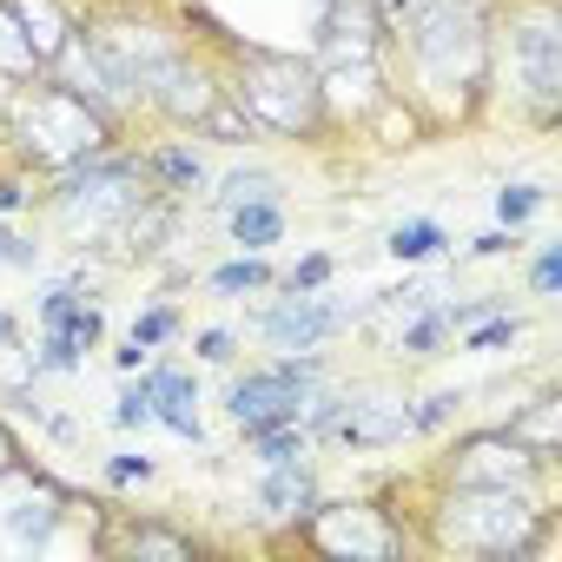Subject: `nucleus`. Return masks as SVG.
I'll use <instances>...</instances> for the list:
<instances>
[{
	"label": "nucleus",
	"instance_id": "1",
	"mask_svg": "<svg viewBox=\"0 0 562 562\" xmlns=\"http://www.w3.org/2000/svg\"><path fill=\"white\" fill-rule=\"evenodd\" d=\"M490 41L496 0H417L378 47L391 100L411 106L417 126H470L490 106Z\"/></svg>",
	"mask_w": 562,
	"mask_h": 562
},
{
	"label": "nucleus",
	"instance_id": "2",
	"mask_svg": "<svg viewBox=\"0 0 562 562\" xmlns=\"http://www.w3.org/2000/svg\"><path fill=\"white\" fill-rule=\"evenodd\" d=\"M411 542L437 555H476V562H529L555 542V509L536 490H483V483H430L417 503Z\"/></svg>",
	"mask_w": 562,
	"mask_h": 562
},
{
	"label": "nucleus",
	"instance_id": "3",
	"mask_svg": "<svg viewBox=\"0 0 562 562\" xmlns=\"http://www.w3.org/2000/svg\"><path fill=\"white\" fill-rule=\"evenodd\" d=\"M212 60L225 100L245 113L258 139H292V146H325L338 133L312 54H271V47H238L212 27Z\"/></svg>",
	"mask_w": 562,
	"mask_h": 562
},
{
	"label": "nucleus",
	"instance_id": "4",
	"mask_svg": "<svg viewBox=\"0 0 562 562\" xmlns=\"http://www.w3.org/2000/svg\"><path fill=\"white\" fill-rule=\"evenodd\" d=\"M126 126L113 113H100L93 100H80L74 87H60L54 74L27 80V87H8L0 93V153H8L14 166H27L34 179H54L106 146H126L120 139Z\"/></svg>",
	"mask_w": 562,
	"mask_h": 562
},
{
	"label": "nucleus",
	"instance_id": "5",
	"mask_svg": "<svg viewBox=\"0 0 562 562\" xmlns=\"http://www.w3.org/2000/svg\"><path fill=\"white\" fill-rule=\"evenodd\" d=\"M490 100H503L509 120L529 133H549L562 120V14H555V0H496Z\"/></svg>",
	"mask_w": 562,
	"mask_h": 562
},
{
	"label": "nucleus",
	"instance_id": "6",
	"mask_svg": "<svg viewBox=\"0 0 562 562\" xmlns=\"http://www.w3.org/2000/svg\"><path fill=\"white\" fill-rule=\"evenodd\" d=\"M146 199H159V192H153V179H146V166H139L133 146H106V153L80 159V166L54 172V186L41 192L54 232H67L80 251H106L120 238V225Z\"/></svg>",
	"mask_w": 562,
	"mask_h": 562
},
{
	"label": "nucleus",
	"instance_id": "7",
	"mask_svg": "<svg viewBox=\"0 0 562 562\" xmlns=\"http://www.w3.org/2000/svg\"><path fill=\"white\" fill-rule=\"evenodd\" d=\"M292 549H312V555H331V562H391L411 549V529L397 522V509H384L378 496H345V503H312L299 522H285Z\"/></svg>",
	"mask_w": 562,
	"mask_h": 562
},
{
	"label": "nucleus",
	"instance_id": "8",
	"mask_svg": "<svg viewBox=\"0 0 562 562\" xmlns=\"http://www.w3.org/2000/svg\"><path fill=\"white\" fill-rule=\"evenodd\" d=\"M549 470L555 457L529 450L516 430H463L457 443L437 450V463L424 470V483H483V490H536L549 496Z\"/></svg>",
	"mask_w": 562,
	"mask_h": 562
},
{
	"label": "nucleus",
	"instance_id": "9",
	"mask_svg": "<svg viewBox=\"0 0 562 562\" xmlns=\"http://www.w3.org/2000/svg\"><path fill=\"white\" fill-rule=\"evenodd\" d=\"M325 378H331L325 351H278L271 364L232 378V391H225V417L238 424V437H251V430H265V424H299L305 397H312Z\"/></svg>",
	"mask_w": 562,
	"mask_h": 562
},
{
	"label": "nucleus",
	"instance_id": "10",
	"mask_svg": "<svg viewBox=\"0 0 562 562\" xmlns=\"http://www.w3.org/2000/svg\"><path fill=\"white\" fill-rule=\"evenodd\" d=\"M411 437H417L411 391L397 378H351V384H338V417H331V437L325 443H345V450H397Z\"/></svg>",
	"mask_w": 562,
	"mask_h": 562
},
{
	"label": "nucleus",
	"instance_id": "11",
	"mask_svg": "<svg viewBox=\"0 0 562 562\" xmlns=\"http://www.w3.org/2000/svg\"><path fill=\"white\" fill-rule=\"evenodd\" d=\"M225 100V87H218V60L212 54H199L192 41L146 80V93H139V113H153L159 126H172V133H199L205 126V113Z\"/></svg>",
	"mask_w": 562,
	"mask_h": 562
},
{
	"label": "nucleus",
	"instance_id": "12",
	"mask_svg": "<svg viewBox=\"0 0 562 562\" xmlns=\"http://www.w3.org/2000/svg\"><path fill=\"white\" fill-rule=\"evenodd\" d=\"M271 292H278V285H271ZM364 312H371V305H345V299H331V292H278V299L258 312V338H265L271 351H325L338 331L364 325Z\"/></svg>",
	"mask_w": 562,
	"mask_h": 562
},
{
	"label": "nucleus",
	"instance_id": "13",
	"mask_svg": "<svg viewBox=\"0 0 562 562\" xmlns=\"http://www.w3.org/2000/svg\"><path fill=\"white\" fill-rule=\"evenodd\" d=\"M8 490H14V496L0 503V542H8V549H47V542L60 536V522H67L74 490H60V483L41 476V470H14Z\"/></svg>",
	"mask_w": 562,
	"mask_h": 562
},
{
	"label": "nucleus",
	"instance_id": "14",
	"mask_svg": "<svg viewBox=\"0 0 562 562\" xmlns=\"http://www.w3.org/2000/svg\"><path fill=\"white\" fill-rule=\"evenodd\" d=\"M93 549L100 555H153V562H192L199 555V536L192 529H172V522H139L133 509H100V529H93Z\"/></svg>",
	"mask_w": 562,
	"mask_h": 562
},
{
	"label": "nucleus",
	"instance_id": "15",
	"mask_svg": "<svg viewBox=\"0 0 562 562\" xmlns=\"http://www.w3.org/2000/svg\"><path fill=\"white\" fill-rule=\"evenodd\" d=\"M146 384H153V424H166L179 443H205V424H199V378L179 371V364H153Z\"/></svg>",
	"mask_w": 562,
	"mask_h": 562
},
{
	"label": "nucleus",
	"instance_id": "16",
	"mask_svg": "<svg viewBox=\"0 0 562 562\" xmlns=\"http://www.w3.org/2000/svg\"><path fill=\"white\" fill-rule=\"evenodd\" d=\"M139 166H146V179H153L159 199H192V192H205V159H199L192 139H153V146H139Z\"/></svg>",
	"mask_w": 562,
	"mask_h": 562
},
{
	"label": "nucleus",
	"instance_id": "17",
	"mask_svg": "<svg viewBox=\"0 0 562 562\" xmlns=\"http://www.w3.org/2000/svg\"><path fill=\"white\" fill-rule=\"evenodd\" d=\"M312 503H318V470H312V457H305V463H271V470L258 476V509H265L271 522H299Z\"/></svg>",
	"mask_w": 562,
	"mask_h": 562
},
{
	"label": "nucleus",
	"instance_id": "18",
	"mask_svg": "<svg viewBox=\"0 0 562 562\" xmlns=\"http://www.w3.org/2000/svg\"><path fill=\"white\" fill-rule=\"evenodd\" d=\"M14 14H21V27H27L41 67H54V54H60L67 34L80 27V8H74V0H14Z\"/></svg>",
	"mask_w": 562,
	"mask_h": 562
},
{
	"label": "nucleus",
	"instance_id": "19",
	"mask_svg": "<svg viewBox=\"0 0 562 562\" xmlns=\"http://www.w3.org/2000/svg\"><path fill=\"white\" fill-rule=\"evenodd\" d=\"M450 312L443 305H417V312H404V325L391 331V351L397 358H411V364H424V358H443L450 351Z\"/></svg>",
	"mask_w": 562,
	"mask_h": 562
},
{
	"label": "nucleus",
	"instance_id": "20",
	"mask_svg": "<svg viewBox=\"0 0 562 562\" xmlns=\"http://www.w3.org/2000/svg\"><path fill=\"white\" fill-rule=\"evenodd\" d=\"M218 218H225L238 251H271L278 238H285V205H278V199H251V205H232Z\"/></svg>",
	"mask_w": 562,
	"mask_h": 562
},
{
	"label": "nucleus",
	"instance_id": "21",
	"mask_svg": "<svg viewBox=\"0 0 562 562\" xmlns=\"http://www.w3.org/2000/svg\"><path fill=\"white\" fill-rule=\"evenodd\" d=\"M47 67H41V54H34V41H27V27H21V14H14V0H0V93L8 87H27V80H41Z\"/></svg>",
	"mask_w": 562,
	"mask_h": 562
},
{
	"label": "nucleus",
	"instance_id": "22",
	"mask_svg": "<svg viewBox=\"0 0 562 562\" xmlns=\"http://www.w3.org/2000/svg\"><path fill=\"white\" fill-rule=\"evenodd\" d=\"M503 430H516L529 450L555 457V450H562V397H555V391H536V397H529V404L503 424Z\"/></svg>",
	"mask_w": 562,
	"mask_h": 562
},
{
	"label": "nucleus",
	"instance_id": "23",
	"mask_svg": "<svg viewBox=\"0 0 562 562\" xmlns=\"http://www.w3.org/2000/svg\"><path fill=\"white\" fill-rule=\"evenodd\" d=\"M251 199H278L285 205V179H278L271 166H232L212 192V212H232V205H251Z\"/></svg>",
	"mask_w": 562,
	"mask_h": 562
},
{
	"label": "nucleus",
	"instance_id": "24",
	"mask_svg": "<svg viewBox=\"0 0 562 562\" xmlns=\"http://www.w3.org/2000/svg\"><path fill=\"white\" fill-rule=\"evenodd\" d=\"M245 443H251V457H258L265 470H271V463H305V457L318 450V437H312L305 424H265V430H251Z\"/></svg>",
	"mask_w": 562,
	"mask_h": 562
},
{
	"label": "nucleus",
	"instance_id": "25",
	"mask_svg": "<svg viewBox=\"0 0 562 562\" xmlns=\"http://www.w3.org/2000/svg\"><path fill=\"white\" fill-rule=\"evenodd\" d=\"M271 285H278V265L265 251H238L232 265L212 271V292L218 299H245V292H271Z\"/></svg>",
	"mask_w": 562,
	"mask_h": 562
},
{
	"label": "nucleus",
	"instance_id": "26",
	"mask_svg": "<svg viewBox=\"0 0 562 562\" xmlns=\"http://www.w3.org/2000/svg\"><path fill=\"white\" fill-rule=\"evenodd\" d=\"M450 245V232L437 225V218H404V225H391V238H384V251L397 258V265H424V258H437Z\"/></svg>",
	"mask_w": 562,
	"mask_h": 562
},
{
	"label": "nucleus",
	"instance_id": "27",
	"mask_svg": "<svg viewBox=\"0 0 562 562\" xmlns=\"http://www.w3.org/2000/svg\"><path fill=\"white\" fill-rule=\"evenodd\" d=\"M463 338V351H476V358H496V351H509L516 338H522V318L503 305V312H490V318H476L470 331H457Z\"/></svg>",
	"mask_w": 562,
	"mask_h": 562
},
{
	"label": "nucleus",
	"instance_id": "28",
	"mask_svg": "<svg viewBox=\"0 0 562 562\" xmlns=\"http://www.w3.org/2000/svg\"><path fill=\"white\" fill-rule=\"evenodd\" d=\"M542 205H549V192H542V186H529V179H516V186H503V192H496V218H503V232H522Z\"/></svg>",
	"mask_w": 562,
	"mask_h": 562
},
{
	"label": "nucleus",
	"instance_id": "29",
	"mask_svg": "<svg viewBox=\"0 0 562 562\" xmlns=\"http://www.w3.org/2000/svg\"><path fill=\"white\" fill-rule=\"evenodd\" d=\"M338 278V258L331 251H312V258H299L292 271H278V292H325Z\"/></svg>",
	"mask_w": 562,
	"mask_h": 562
},
{
	"label": "nucleus",
	"instance_id": "30",
	"mask_svg": "<svg viewBox=\"0 0 562 562\" xmlns=\"http://www.w3.org/2000/svg\"><path fill=\"white\" fill-rule=\"evenodd\" d=\"M126 338H133L139 351H159V345H172V338H179V312H172V305H153V312H139V318H133V331H126Z\"/></svg>",
	"mask_w": 562,
	"mask_h": 562
},
{
	"label": "nucleus",
	"instance_id": "31",
	"mask_svg": "<svg viewBox=\"0 0 562 562\" xmlns=\"http://www.w3.org/2000/svg\"><path fill=\"white\" fill-rule=\"evenodd\" d=\"M146 424H153V384L139 378L113 397V430H146Z\"/></svg>",
	"mask_w": 562,
	"mask_h": 562
},
{
	"label": "nucleus",
	"instance_id": "32",
	"mask_svg": "<svg viewBox=\"0 0 562 562\" xmlns=\"http://www.w3.org/2000/svg\"><path fill=\"white\" fill-rule=\"evenodd\" d=\"M529 292H536L542 305H555V292H562V245H542V251L529 258Z\"/></svg>",
	"mask_w": 562,
	"mask_h": 562
},
{
	"label": "nucleus",
	"instance_id": "33",
	"mask_svg": "<svg viewBox=\"0 0 562 562\" xmlns=\"http://www.w3.org/2000/svg\"><path fill=\"white\" fill-rule=\"evenodd\" d=\"M0 271H41V245L0 218Z\"/></svg>",
	"mask_w": 562,
	"mask_h": 562
},
{
	"label": "nucleus",
	"instance_id": "34",
	"mask_svg": "<svg viewBox=\"0 0 562 562\" xmlns=\"http://www.w3.org/2000/svg\"><path fill=\"white\" fill-rule=\"evenodd\" d=\"M146 476H153V457H146V450H120V457H106V470H100L106 490H133V483H146Z\"/></svg>",
	"mask_w": 562,
	"mask_h": 562
},
{
	"label": "nucleus",
	"instance_id": "35",
	"mask_svg": "<svg viewBox=\"0 0 562 562\" xmlns=\"http://www.w3.org/2000/svg\"><path fill=\"white\" fill-rule=\"evenodd\" d=\"M192 351H199L205 364H232V358H238V338H232L225 325H212V331H199V338H192Z\"/></svg>",
	"mask_w": 562,
	"mask_h": 562
},
{
	"label": "nucleus",
	"instance_id": "36",
	"mask_svg": "<svg viewBox=\"0 0 562 562\" xmlns=\"http://www.w3.org/2000/svg\"><path fill=\"white\" fill-rule=\"evenodd\" d=\"M14 470H27V450H21V437H14V424L0 417V483H8Z\"/></svg>",
	"mask_w": 562,
	"mask_h": 562
},
{
	"label": "nucleus",
	"instance_id": "37",
	"mask_svg": "<svg viewBox=\"0 0 562 562\" xmlns=\"http://www.w3.org/2000/svg\"><path fill=\"white\" fill-rule=\"evenodd\" d=\"M503 251H516V232H483L470 245V258H503Z\"/></svg>",
	"mask_w": 562,
	"mask_h": 562
},
{
	"label": "nucleus",
	"instance_id": "38",
	"mask_svg": "<svg viewBox=\"0 0 562 562\" xmlns=\"http://www.w3.org/2000/svg\"><path fill=\"white\" fill-rule=\"evenodd\" d=\"M371 8H378V27H397V21L417 8V0H371Z\"/></svg>",
	"mask_w": 562,
	"mask_h": 562
},
{
	"label": "nucleus",
	"instance_id": "39",
	"mask_svg": "<svg viewBox=\"0 0 562 562\" xmlns=\"http://www.w3.org/2000/svg\"><path fill=\"white\" fill-rule=\"evenodd\" d=\"M113 364H120V371H139V364H146V351H139V345H133V338H126V345H120V351H113Z\"/></svg>",
	"mask_w": 562,
	"mask_h": 562
},
{
	"label": "nucleus",
	"instance_id": "40",
	"mask_svg": "<svg viewBox=\"0 0 562 562\" xmlns=\"http://www.w3.org/2000/svg\"><path fill=\"white\" fill-rule=\"evenodd\" d=\"M14 331H21V325H14V312H0V351L14 345Z\"/></svg>",
	"mask_w": 562,
	"mask_h": 562
}]
</instances>
